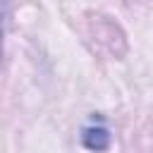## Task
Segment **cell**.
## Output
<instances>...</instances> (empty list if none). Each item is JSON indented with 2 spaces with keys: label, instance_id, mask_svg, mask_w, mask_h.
Masks as SVG:
<instances>
[{
  "label": "cell",
  "instance_id": "obj_1",
  "mask_svg": "<svg viewBox=\"0 0 153 153\" xmlns=\"http://www.w3.org/2000/svg\"><path fill=\"white\" fill-rule=\"evenodd\" d=\"M110 139L112 136H110V129L105 124H88V127L81 129V146L88 148V151H96V153L108 151Z\"/></svg>",
  "mask_w": 153,
  "mask_h": 153
}]
</instances>
